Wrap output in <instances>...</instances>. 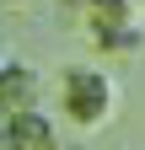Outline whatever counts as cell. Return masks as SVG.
Returning a JSON list of instances; mask_svg holds the SVG:
<instances>
[{"label": "cell", "mask_w": 145, "mask_h": 150, "mask_svg": "<svg viewBox=\"0 0 145 150\" xmlns=\"http://www.w3.org/2000/svg\"><path fill=\"white\" fill-rule=\"evenodd\" d=\"M0 150H11V112L0 107Z\"/></svg>", "instance_id": "5"}, {"label": "cell", "mask_w": 145, "mask_h": 150, "mask_svg": "<svg viewBox=\"0 0 145 150\" xmlns=\"http://www.w3.org/2000/svg\"><path fill=\"white\" fill-rule=\"evenodd\" d=\"M0 6H32V0H0Z\"/></svg>", "instance_id": "6"}, {"label": "cell", "mask_w": 145, "mask_h": 150, "mask_svg": "<svg viewBox=\"0 0 145 150\" xmlns=\"http://www.w3.org/2000/svg\"><path fill=\"white\" fill-rule=\"evenodd\" d=\"M11 150H59V129L43 107L11 112Z\"/></svg>", "instance_id": "2"}, {"label": "cell", "mask_w": 145, "mask_h": 150, "mask_svg": "<svg viewBox=\"0 0 145 150\" xmlns=\"http://www.w3.org/2000/svg\"><path fill=\"white\" fill-rule=\"evenodd\" d=\"M86 22H140V0H81Z\"/></svg>", "instance_id": "4"}, {"label": "cell", "mask_w": 145, "mask_h": 150, "mask_svg": "<svg viewBox=\"0 0 145 150\" xmlns=\"http://www.w3.org/2000/svg\"><path fill=\"white\" fill-rule=\"evenodd\" d=\"M92 43L102 54H118V59H134L145 48V27L140 22H92Z\"/></svg>", "instance_id": "3"}, {"label": "cell", "mask_w": 145, "mask_h": 150, "mask_svg": "<svg viewBox=\"0 0 145 150\" xmlns=\"http://www.w3.org/2000/svg\"><path fill=\"white\" fill-rule=\"evenodd\" d=\"M59 112L75 129H97L113 118V102H118V86H113V75H107L102 64L92 59H75V64H65L59 70Z\"/></svg>", "instance_id": "1"}]
</instances>
